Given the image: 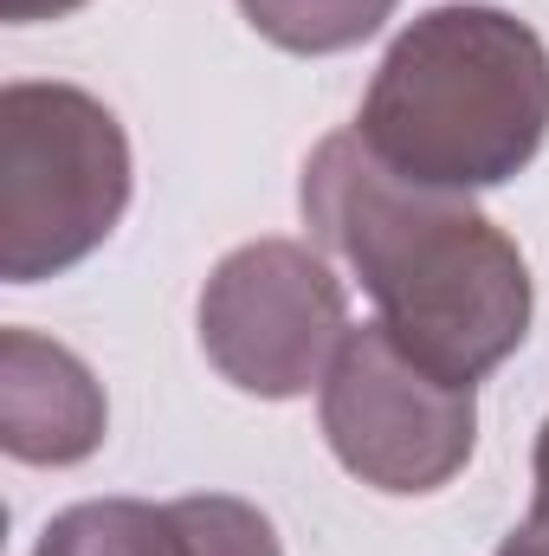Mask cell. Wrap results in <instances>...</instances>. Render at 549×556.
Segmentation results:
<instances>
[{
    "label": "cell",
    "instance_id": "1",
    "mask_svg": "<svg viewBox=\"0 0 549 556\" xmlns=\"http://www.w3.org/2000/svg\"><path fill=\"white\" fill-rule=\"evenodd\" d=\"M310 233L362 278L375 324L446 382L491 376L531 337V266L518 240L465 194L401 181L356 130H336L304 162Z\"/></svg>",
    "mask_w": 549,
    "mask_h": 556
},
{
    "label": "cell",
    "instance_id": "2",
    "mask_svg": "<svg viewBox=\"0 0 549 556\" xmlns=\"http://www.w3.org/2000/svg\"><path fill=\"white\" fill-rule=\"evenodd\" d=\"M356 137L401 181L446 194L498 188L549 137V46L505 7H433L382 52Z\"/></svg>",
    "mask_w": 549,
    "mask_h": 556
},
{
    "label": "cell",
    "instance_id": "3",
    "mask_svg": "<svg viewBox=\"0 0 549 556\" xmlns=\"http://www.w3.org/2000/svg\"><path fill=\"white\" fill-rule=\"evenodd\" d=\"M130 137L78 85L0 91V278L39 285L85 266L130 207Z\"/></svg>",
    "mask_w": 549,
    "mask_h": 556
},
{
    "label": "cell",
    "instance_id": "4",
    "mask_svg": "<svg viewBox=\"0 0 549 556\" xmlns=\"http://www.w3.org/2000/svg\"><path fill=\"white\" fill-rule=\"evenodd\" d=\"M317 415L336 466L388 498L452 485L478 446L472 382H446L426 363H413L388 337V324H362L343 337Z\"/></svg>",
    "mask_w": 549,
    "mask_h": 556
},
{
    "label": "cell",
    "instance_id": "5",
    "mask_svg": "<svg viewBox=\"0 0 549 556\" xmlns=\"http://www.w3.org/2000/svg\"><path fill=\"white\" fill-rule=\"evenodd\" d=\"M343 337L349 291L297 240L233 247L201 285V350L240 395L297 402L323 389Z\"/></svg>",
    "mask_w": 549,
    "mask_h": 556
},
{
    "label": "cell",
    "instance_id": "6",
    "mask_svg": "<svg viewBox=\"0 0 549 556\" xmlns=\"http://www.w3.org/2000/svg\"><path fill=\"white\" fill-rule=\"evenodd\" d=\"M33 556H284L272 518L227 492L194 498H85L59 511Z\"/></svg>",
    "mask_w": 549,
    "mask_h": 556
},
{
    "label": "cell",
    "instance_id": "7",
    "mask_svg": "<svg viewBox=\"0 0 549 556\" xmlns=\"http://www.w3.org/2000/svg\"><path fill=\"white\" fill-rule=\"evenodd\" d=\"M98 376L39 330H0V446L20 466H78L104 446Z\"/></svg>",
    "mask_w": 549,
    "mask_h": 556
},
{
    "label": "cell",
    "instance_id": "8",
    "mask_svg": "<svg viewBox=\"0 0 549 556\" xmlns=\"http://www.w3.org/2000/svg\"><path fill=\"white\" fill-rule=\"evenodd\" d=\"M259 39H272L297 59H330L362 39H375L395 20V0H240Z\"/></svg>",
    "mask_w": 549,
    "mask_h": 556
},
{
    "label": "cell",
    "instance_id": "9",
    "mask_svg": "<svg viewBox=\"0 0 549 556\" xmlns=\"http://www.w3.org/2000/svg\"><path fill=\"white\" fill-rule=\"evenodd\" d=\"M524 525L549 531V420H544V433H537V459H531V518Z\"/></svg>",
    "mask_w": 549,
    "mask_h": 556
},
{
    "label": "cell",
    "instance_id": "10",
    "mask_svg": "<svg viewBox=\"0 0 549 556\" xmlns=\"http://www.w3.org/2000/svg\"><path fill=\"white\" fill-rule=\"evenodd\" d=\"M85 0H0V20L7 26H39V20H65L78 13Z\"/></svg>",
    "mask_w": 549,
    "mask_h": 556
},
{
    "label": "cell",
    "instance_id": "11",
    "mask_svg": "<svg viewBox=\"0 0 549 556\" xmlns=\"http://www.w3.org/2000/svg\"><path fill=\"white\" fill-rule=\"evenodd\" d=\"M498 556H549V531L524 525V531H511V538L498 544Z\"/></svg>",
    "mask_w": 549,
    "mask_h": 556
}]
</instances>
